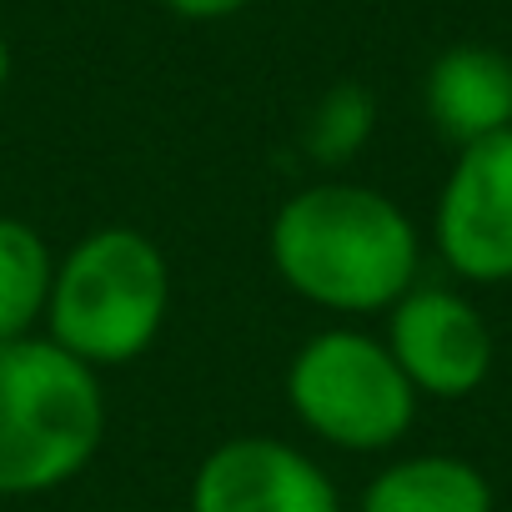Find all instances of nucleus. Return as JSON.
<instances>
[{
    "label": "nucleus",
    "mask_w": 512,
    "mask_h": 512,
    "mask_svg": "<svg viewBox=\"0 0 512 512\" xmlns=\"http://www.w3.org/2000/svg\"><path fill=\"white\" fill-rule=\"evenodd\" d=\"M277 282L332 317H382L422 282V231L377 186L312 181L267 226Z\"/></svg>",
    "instance_id": "f257e3e1"
},
{
    "label": "nucleus",
    "mask_w": 512,
    "mask_h": 512,
    "mask_svg": "<svg viewBox=\"0 0 512 512\" xmlns=\"http://www.w3.org/2000/svg\"><path fill=\"white\" fill-rule=\"evenodd\" d=\"M171 312V262L136 226H96L56 256L46 337L111 372L146 357Z\"/></svg>",
    "instance_id": "f03ea898"
},
{
    "label": "nucleus",
    "mask_w": 512,
    "mask_h": 512,
    "mask_svg": "<svg viewBox=\"0 0 512 512\" xmlns=\"http://www.w3.org/2000/svg\"><path fill=\"white\" fill-rule=\"evenodd\" d=\"M106 437L101 372L46 332L0 347V497L76 482Z\"/></svg>",
    "instance_id": "7ed1b4c3"
},
{
    "label": "nucleus",
    "mask_w": 512,
    "mask_h": 512,
    "mask_svg": "<svg viewBox=\"0 0 512 512\" xmlns=\"http://www.w3.org/2000/svg\"><path fill=\"white\" fill-rule=\"evenodd\" d=\"M287 407L292 417L337 452H392L412 422L422 397L392 362L387 342L337 322L312 332L287 362Z\"/></svg>",
    "instance_id": "20e7f679"
},
{
    "label": "nucleus",
    "mask_w": 512,
    "mask_h": 512,
    "mask_svg": "<svg viewBox=\"0 0 512 512\" xmlns=\"http://www.w3.org/2000/svg\"><path fill=\"white\" fill-rule=\"evenodd\" d=\"M432 246L457 282H512V126L452 156L432 206Z\"/></svg>",
    "instance_id": "39448f33"
},
{
    "label": "nucleus",
    "mask_w": 512,
    "mask_h": 512,
    "mask_svg": "<svg viewBox=\"0 0 512 512\" xmlns=\"http://www.w3.org/2000/svg\"><path fill=\"white\" fill-rule=\"evenodd\" d=\"M382 317H387L382 342L417 397L462 402L482 392V382L492 377V357H497L492 327L467 292L417 282Z\"/></svg>",
    "instance_id": "423d86ee"
},
{
    "label": "nucleus",
    "mask_w": 512,
    "mask_h": 512,
    "mask_svg": "<svg viewBox=\"0 0 512 512\" xmlns=\"http://www.w3.org/2000/svg\"><path fill=\"white\" fill-rule=\"evenodd\" d=\"M186 512H342V497L307 447L241 432L196 462Z\"/></svg>",
    "instance_id": "0eeeda50"
},
{
    "label": "nucleus",
    "mask_w": 512,
    "mask_h": 512,
    "mask_svg": "<svg viewBox=\"0 0 512 512\" xmlns=\"http://www.w3.org/2000/svg\"><path fill=\"white\" fill-rule=\"evenodd\" d=\"M422 111L457 151L512 126V61L497 46H447L422 76Z\"/></svg>",
    "instance_id": "6e6552de"
},
{
    "label": "nucleus",
    "mask_w": 512,
    "mask_h": 512,
    "mask_svg": "<svg viewBox=\"0 0 512 512\" xmlns=\"http://www.w3.org/2000/svg\"><path fill=\"white\" fill-rule=\"evenodd\" d=\"M362 512H497L492 482L477 462L452 452H412L372 472Z\"/></svg>",
    "instance_id": "1a4fd4ad"
},
{
    "label": "nucleus",
    "mask_w": 512,
    "mask_h": 512,
    "mask_svg": "<svg viewBox=\"0 0 512 512\" xmlns=\"http://www.w3.org/2000/svg\"><path fill=\"white\" fill-rule=\"evenodd\" d=\"M56 282V251L26 216L0 211V347L46 327Z\"/></svg>",
    "instance_id": "9d476101"
},
{
    "label": "nucleus",
    "mask_w": 512,
    "mask_h": 512,
    "mask_svg": "<svg viewBox=\"0 0 512 512\" xmlns=\"http://www.w3.org/2000/svg\"><path fill=\"white\" fill-rule=\"evenodd\" d=\"M372 131H377V96L362 81H337L312 101V111L302 121V151H307V161L337 171L367 151Z\"/></svg>",
    "instance_id": "9b49d317"
},
{
    "label": "nucleus",
    "mask_w": 512,
    "mask_h": 512,
    "mask_svg": "<svg viewBox=\"0 0 512 512\" xmlns=\"http://www.w3.org/2000/svg\"><path fill=\"white\" fill-rule=\"evenodd\" d=\"M161 6L181 21H231L246 6H256V0H161Z\"/></svg>",
    "instance_id": "f8f14e48"
},
{
    "label": "nucleus",
    "mask_w": 512,
    "mask_h": 512,
    "mask_svg": "<svg viewBox=\"0 0 512 512\" xmlns=\"http://www.w3.org/2000/svg\"><path fill=\"white\" fill-rule=\"evenodd\" d=\"M11 66H16V61H11V41L0 36V91H6V81H11Z\"/></svg>",
    "instance_id": "ddd939ff"
},
{
    "label": "nucleus",
    "mask_w": 512,
    "mask_h": 512,
    "mask_svg": "<svg viewBox=\"0 0 512 512\" xmlns=\"http://www.w3.org/2000/svg\"><path fill=\"white\" fill-rule=\"evenodd\" d=\"M507 61H512V51H507Z\"/></svg>",
    "instance_id": "4468645a"
}]
</instances>
